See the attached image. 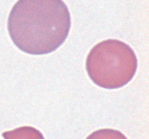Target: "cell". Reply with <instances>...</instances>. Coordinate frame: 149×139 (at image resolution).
<instances>
[{
    "label": "cell",
    "instance_id": "cell-4",
    "mask_svg": "<svg viewBox=\"0 0 149 139\" xmlns=\"http://www.w3.org/2000/svg\"><path fill=\"white\" fill-rule=\"evenodd\" d=\"M86 139H127V138L117 130L100 129L93 132Z\"/></svg>",
    "mask_w": 149,
    "mask_h": 139
},
{
    "label": "cell",
    "instance_id": "cell-3",
    "mask_svg": "<svg viewBox=\"0 0 149 139\" xmlns=\"http://www.w3.org/2000/svg\"><path fill=\"white\" fill-rule=\"evenodd\" d=\"M4 139H45L39 130L30 126H23L2 133Z\"/></svg>",
    "mask_w": 149,
    "mask_h": 139
},
{
    "label": "cell",
    "instance_id": "cell-1",
    "mask_svg": "<svg viewBox=\"0 0 149 139\" xmlns=\"http://www.w3.org/2000/svg\"><path fill=\"white\" fill-rule=\"evenodd\" d=\"M71 25V14L63 0H18L7 21L14 44L33 55L58 49L68 37Z\"/></svg>",
    "mask_w": 149,
    "mask_h": 139
},
{
    "label": "cell",
    "instance_id": "cell-2",
    "mask_svg": "<svg viewBox=\"0 0 149 139\" xmlns=\"http://www.w3.org/2000/svg\"><path fill=\"white\" fill-rule=\"evenodd\" d=\"M138 67V59L128 44L116 39L97 43L90 50L86 69L90 79L98 86L116 89L132 81Z\"/></svg>",
    "mask_w": 149,
    "mask_h": 139
}]
</instances>
